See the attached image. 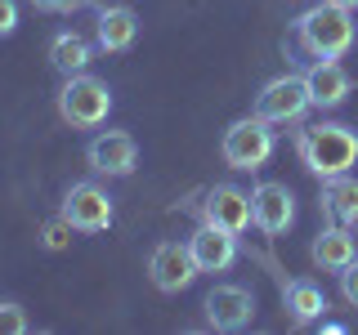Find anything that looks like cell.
<instances>
[{
  "instance_id": "6da1fadb",
  "label": "cell",
  "mask_w": 358,
  "mask_h": 335,
  "mask_svg": "<svg viewBox=\"0 0 358 335\" xmlns=\"http://www.w3.org/2000/svg\"><path fill=\"white\" fill-rule=\"evenodd\" d=\"M296 156L305 161L309 174L336 179L350 174V165H358V134L341 121H322V126H305L296 134Z\"/></svg>"
},
{
  "instance_id": "7a4b0ae2",
  "label": "cell",
  "mask_w": 358,
  "mask_h": 335,
  "mask_svg": "<svg viewBox=\"0 0 358 335\" xmlns=\"http://www.w3.org/2000/svg\"><path fill=\"white\" fill-rule=\"evenodd\" d=\"M296 40L313 59H341V54H350L354 9H341V5H331V0L313 5L309 14H300V22H296Z\"/></svg>"
},
{
  "instance_id": "3957f363",
  "label": "cell",
  "mask_w": 358,
  "mask_h": 335,
  "mask_svg": "<svg viewBox=\"0 0 358 335\" xmlns=\"http://www.w3.org/2000/svg\"><path fill=\"white\" fill-rule=\"evenodd\" d=\"M108 112H112L108 81H99V76H90V72L67 76V85L59 89V117L67 121V126L94 130V126H103V121H108Z\"/></svg>"
},
{
  "instance_id": "277c9868",
  "label": "cell",
  "mask_w": 358,
  "mask_h": 335,
  "mask_svg": "<svg viewBox=\"0 0 358 335\" xmlns=\"http://www.w3.org/2000/svg\"><path fill=\"white\" fill-rule=\"evenodd\" d=\"M278 148V134L268 130V121L260 117H246V121H233L229 130H224V143H220V152H224V165H233V170H260V165L273 156Z\"/></svg>"
},
{
  "instance_id": "5b68a950",
  "label": "cell",
  "mask_w": 358,
  "mask_h": 335,
  "mask_svg": "<svg viewBox=\"0 0 358 335\" xmlns=\"http://www.w3.org/2000/svg\"><path fill=\"white\" fill-rule=\"evenodd\" d=\"M309 107H313V98H309L305 76H278V81H268L255 94V117L268 121V126H296Z\"/></svg>"
},
{
  "instance_id": "8992f818",
  "label": "cell",
  "mask_w": 358,
  "mask_h": 335,
  "mask_svg": "<svg viewBox=\"0 0 358 335\" xmlns=\"http://www.w3.org/2000/svg\"><path fill=\"white\" fill-rule=\"evenodd\" d=\"M201 308H206V322L215 331H246V327H251V318H255V295L246 286L220 282V286L206 290Z\"/></svg>"
},
{
  "instance_id": "52a82bcc",
  "label": "cell",
  "mask_w": 358,
  "mask_h": 335,
  "mask_svg": "<svg viewBox=\"0 0 358 335\" xmlns=\"http://www.w3.org/2000/svg\"><path fill=\"white\" fill-rule=\"evenodd\" d=\"M85 161H90V170H94V174L126 179L134 165H139V143H134L130 134H121V130H103V134L90 139Z\"/></svg>"
},
{
  "instance_id": "ba28073f",
  "label": "cell",
  "mask_w": 358,
  "mask_h": 335,
  "mask_svg": "<svg viewBox=\"0 0 358 335\" xmlns=\"http://www.w3.org/2000/svg\"><path fill=\"white\" fill-rule=\"evenodd\" d=\"M148 277H152L157 290H166V295H179L184 286H193L197 264H193V251H188V241H184V246H179V241L152 246V255H148Z\"/></svg>"
},
{
  "instance_id": "9c48e42d",
  "label": "cell",
  "mask_w": 358,
  "mask_h": 335,
  "mask_svg": "<svg viewBox=\"0 0 358 335\" xmlns=\"http://www.w3.org/2000/svg\"><path fill=\"white\" fill-rule=\"evenodd\" d=\"M251 223L268 237H278V232H287L291 223H296V197H291L287 184H255L251 188Z\"/></svg>"
},
{
  "instance_id": "30bf717a",
  "label": "cell",
  "mask_w": 358,
  "mask_h": 335,
  "mask_svg": "<svg viewBox=\"0 0 358 335\" xmlns=\"http://www.w3.org/2000/svg\"><path fill=\"white\" fill-rule=\"evenodd\" d=\"M63 219L76 232H103L112 223V197L99 184H72L63 197Z\"/></svg>"
},
{
  "instance_id": "8fae6325",
  "label": "cell",
  "mask_w": 358,
  "mask_h": 335,
  "mask_svg": "<svg viewBox=\"0 0 358 335\" xmlns=\"http://www.w3.org/2000/svg\"><path fill=\"white\" fill-rule=\"evenodd\" d=\"M201 219L238 237V232L251 228V193H242L233 184H215L206 193V201H201Z\"/></svg>"
},
{
  "instance_id": "7c38bea8",
  "label": "cell",
  "mask_w": 358,
  "mask_h": 335,
  "mask_svg": "<svg viewBox=\"0 0 358 335\" xmlns=\"http://www.w3.org/2000/svg\"><path fill=\"white\" fill-rule=\"evenodd\" d=\"M188 251H193L197 273H229V268L238 264V237L215 228V223H206V219H201V228L188 237Z\"/></svg>"
},
{
  "instance_id": "4fadbf2b",
  "label": "cell",
  "mask_w": 358,
  "mask_h": 335,
  "mask_svg": "<svg viewBox=\"0 0 358 335\" xmlns=\"http://www.w3.org/2000/svg\"><path fill=\"white\" fill-rule=\"evenodd\" d=\"M305 85H309V98L313 107H341L350 98V72H345L336 59H318L305 72Z\"/></svg>"
},
{
  "instance_id": "5bb4252c",
  "label": "cell",
  "mask_w": 358,
  "mask_h": 335,
  "mask_svg": "<svg viewBox=\"0 0 358 335\" xmlns=\"http://www.w3.org/2000/svg\"><path fill=\"white\" fill-rule=\"evenodd\" d=\"M99 50H108V54H126L134 36H139V14H134L130 5H108V9H99Z\"/></svg>"
},
{
  "instance_id": "9a60e30c",
  "label": "cell",
  "mask_w": 358,
  "mask_h": 335,
  "mask_svg": "<svg viewBox=\"0 0 358 335\" xmlns=\"http://www.w3.org/2000/svg\"><path fill=\"white\" fill-rule=\"evenodd\" d=\"M322 215L341 228H358V179L350 174H336V179H322Z\"/></svg>"
},
{
  "instance_id": "2e32d148",
  "label": "cell",
  "mask_w": 358,
  "mask_h": 335,
  "mask_svg": "<svg viewBox=\"0 0 358 335\" xmlns=\"http://www.w3.org/2000/svg\"><path fill=\"white\" fill-rule=\"evenodd\" d=\"M309 255H313V264H318L322 273H341V268L358 255V246H354V237H350V228L331 223V228H322L318 237H313Z\"/></svg>"
},
{
  "instance_id": "e0dca14e",
  "label": "cell",
  "mask_w": 358,
  "mask_h": 335,
  "mask_svg": "<svg viewBox=\"0 0 358 335\" xmlns=\"http://www.w3.org/2000/svg\"><path fill=\"white\" fill-rule=\"evenodd\" d=\"M50 63L59 67L63 76H76V72H85V67L94 63V45L85 36H76V31H59V36L50 40Z\"/></svg>"
},
{
  "instance_id": "ac0fdd59",
  "label": "cell",
  "mask_w": 358,
  "mask_h": 335,
  "mask_svg": "<svg viewBox=\"0 0 358 335\" xmlns=\"http://www.w3.org/2000/svg\"><path fill=\"white\" fill-rule=\"evenodd\" d=\"M287 308L296 322H322V313H327V295H322L313 282H291L287 286Z\"/></svg>"
},
{
  "instance_id": "d6986e66",
  "label": "cell",
  "mask_w": 358,
  "mask_h": 335,
  "mask_svg": "<svg viewBox=\"0 0 358 335\" xmlns=\"http://www.w3.org/2000/svg\"><path fill=\"white\" fill-rule=\"evenodd\" d=\"M31 331V322H27V313H22L18 304H0V335H27Z\"/></svg>"
},
{
  "instance_id": "ffe728a7",
  "label": "cell",
  "mask_w": 358,
  "mask_h": 335,
  "mask_svg": "<svg viewBox=\"0 0 358 335\" xmlns=\"http://www.w3.org/2000/svg\"><path fill=\"white\" fill-rule=\"evenodd\" d=\"M341 295H345V299H350V304L358 308V255H354V260L341 268Z\"/></svg>"
},
{
  "instance_id": "44dd1931",
  "label": "cell",
  "mask_w": 358,
  "mask_h": 335,
  "mask_svg": "<svg viewBox=\"0 0 358 335\" xmlns=\"http://www.w3.org/2000/svg\"><path fill=\"white\" fill-rule=\"evenodd\" d=\"M18 27V0H0V36H14Z\"/></svg>"
},
{
  "instance_id": "7402d4cb",
  "label": "cell",
  "mask_w": 358,
  "mask_h": 335,
  "mask_svg": "<svg viewBox=\"0 0 358 335\" xmlns=\"http://www.w3.org/2000/svg\"><path fill=\"white\" fill-rule=\"evenodd\" d=\"M67 232H72V223H50V228H45V246H50V251H63L67 246Z\"/></svg>"
},
{
  "instance_id": "603a6c76",
  "label": "cell",
  "mask_w": 358,
  "mask_h": 335,
  "mask_svg": "<svg viewBox=\"0 0 358 335\" xmlns=\"http://www.w3.org/2000/svg\"><path fill=\"white\" fill-rule=\"evenodd\" d=\"M36 9H45V14H63V9H72L76 0H31Z\"/></svg>"
},
{
  "instance_id": "cb8c5ba5",
  "label": "cell",
  "mask_w": 358,
  "mask_h": 335,
  "mask_svg": "<svg viewBox=\"0 0 358 335\" xmlns=\"http://www.w3.org/2000/svg\"><path fill=\"white\" fill-rule=\"evenodd\" d=\"M331 5H341V9H358V0H331Z\"/></svg>"
}]
</instances>
